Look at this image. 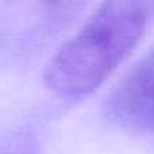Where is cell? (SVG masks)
I'll return each instance as SVG.
<instances>
[{"label": "cell", "instance_id": "cell-1", "mask_svg": "<svg viewBox=\"0 0 154 154\" xmlns=\"http://www.w3.org/2000/svg\"><path fill=\"white\" fill-rule=\"evenodd\" d=\"M154 15V2H106L48 61L47 86L65 100L94 91L134 48Z\"/></svg>", "mask_w": 154, "mask_h": 154}, {"label": "cell", "instance_id": "cell-2", "mask_svg": "<svg viewBox=\"0 0 154 154\" xmlns=\"http://www.w3.org/2000/svg\"><path fill=\"white\" fill-rule=\"evenodd\" d=\"M111 123L131 131H154V48L119 81L104 103Z\"/></svg>", "mask_w": 154, "mask_h": 154}]
</instances>
